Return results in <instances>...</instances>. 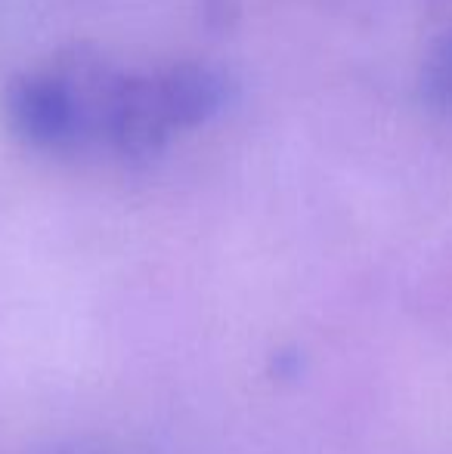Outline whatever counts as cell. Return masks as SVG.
Returning a JSON list of instances; mask_svg holds the SVG:
<instances>
[{
	"instance_id": "7a4b0ae2",
	"label": "cell",
	"mask_w": 452,
	"mask_h": 454,
	"mask_svg": "<svg viewBox=\"0 0 452 454\" xmlns=\"http://www.w3.org/2000/svg\"><path fill=\"white\" fill-rule=\"evenodd\" d=\"M155 90L170 130H183V127L205 124L208 118L224 112L233 84L220 68L183 62V66L155 74Z\"/></svg>"
},
{
	"instance_id": "3957f363",
	"label": "cell",
	"mask_w": 452,
	"mask_h": 454,
	"mask_svg": "<svg viewBox=\"0 0 452 454\" xmlns=\"http://www.w3.org/2000/svg\"><path fill=\"white\" fill-rule=\"evenodd\" d=\"M422 93L437 112L452 114V31L428 53L422 68Z\"/></svg>"
},
{
	"instance_id": "6da1fadb",
	"label": "cell",
	"mask_w": 452,
	"mask_h": 454,
	"mask_svg": "<svg viewBox=\"0 0 452 454\" xmlns=\"http://www.w3.org/2000/svg\"><path fill=\"white\" fill-rule=\"evenodd\" d=\"M6 114L12 130L37 149H75L93 133L84 87L66 72L16 78L6 90Z\"/></svg>"
}]
</instances>
